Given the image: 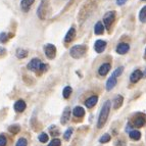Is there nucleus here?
Masks as SVG:
<instances>
[{
	"mask_svg": "<svg viewBox=\"0 0 146 146\" xmlns=\"http://www.w3.org/2000/svg\"><path fill=\"white\" fill-rule=\"evenodd\" d=\"M38 139H39V141L42 142V143H46L48 141V135L46 133H41L39 135V137H38Z\"/></svg>",
	"mask_w": 146,
	"mask_h": 146,
	"instance_id": "28",
	"label": "nucleus"
},
{
	"mask_svg": "<svg viewBox=\"0 0 146 146\" xmlns=\"http://www.w3.org/2000/svg\"><path fill=\"white\" fill-rule=\"evenodd\" d=\"M5 52H6V50L4 48H2V47H0V55H3Z\"/></svg>",
	"mask_w": 146,
	"mask_h": 146,
	"instance_id": "35",
	"label": "nucleus"
},
{
	"mask_svg": "<svg viewBox=\"0 0 146 146\" xmlns=\"http://www.w3.org/2000/svg\"><path fill=\"white\" fill-rule=\"evenodd\" d=\"M144 1H145V0H144Z\"/></svg>",
	"mask_w": 146,
	"mask_h": 146,
	"instance_id": "37",
	"label": "nucleus"
},
{
	"mask_svg": "<svg viewBox=\"0 0 146 146\" xmlns=\"http://www.w3.org/2000/svg\"><path fill=\"white\" fill-rule=\"evenodd\" d=\"M98 101V97L96 96V95H94V96H91V97H89L87 100L85 101V105L88 107V108H92L93 106H95V104L97 103Z\"/></svg>",
	"mask_w": 146,
	"mask_h": 146,
	"instance_id": "14",
	"label": "nucleus"
},
{
	"mask_svg": "<svg viewBox=\"0 0 146 146\" xmlns=\"http://www.w3.org/2000/svg\"><path fill=\"white\" fill-rule=\"evenodd\" d=\"M41 60L39 58H33L28 63V70L32 72H39L40 66H41Z\"/></svg>",
	"mask_w": 146,
	"mask_h": 146,
	"instance_id": "6",
	"label": "nucleus"
},
{
	"mask_svg": "<svg viewBox=\"0 0 146 146\" xmlns=\"http://www.w3.org/2000/svg\"><path fill=\"white\" fill-rule=\"evenodd\" d=\"M115 20V11H108L104 15L103 17V23H104L105 27L107 30L110 29V26L112 25L113 21Z\"/></svg>",
	"mask_w": 146,
	"mask_h": 146,
	"instance_id": "4",
	"label": "nucleus"
},
{
	"mask_svg": "<svg viewBox=\"0 0 146 146\" xmlns=\"http://www.w3.org/2000/svg\"><path fill=\"white\" fill-rule=\"evenodd\" d=\"M142 77H143L142 72L140 71V70H135V71L131 74V76H130V81H131L132 83H137Z\"/></svg>",
	"mask_w": 146,
	"mask_h": 146,
	"instance_id": "8",
	"label": "nucleus"
},
{
	"mask_svg": "<svg viewBox=\"0 0 146 146\" xmlns=\"http://www.w3.org/2000/svg\"><path fill=\"white\" fill-rule=\"evenodd\" d=\"M71 117V108L70 107H66V110H63L62 115H61V119L60 123L62 125H66L68 122V119Z\"/></svg>",
	"mask_w": 146,
	"mask_h": 146,
	"instance_id": "10",
	"label": "nucleus"
},
{
	"mask_svg": "<svg viewBox=\"0 0 146 146\" xmlns=\"http://www.w3.org/2000/svg\"><path fill=\"white\" fill-rule=\"evenodd\" d=\"M8 131H9L11 134H17V133L21 131V127L19 126V125H12V126L8 127Z\"/></svg>",
	"mask_w": 146,
	"mask_h": 146,
	"instance_id": "24",
	"label": "nucleus"
},
{
	"mask_svg": "<svg viewBox=\"0 0 146 146\" xmlns=\"http://www.w3.org/2000/svg\"><path fill=\"white\" fill-rule=\"evenodd\" d=\"M117 85V78L111 76L106 82V90L107 91H110L111 89H113V87Z\"/></svg>",
	"mask_w": 146,
	"mask_h": 146,
	"instance_id": "16",
	"label": "nucleus"
},
{
	"mask_svg": "<svg viewBox=\"0 0 146 146\" xmlns=\"http://www.w3.org/2000/svg\"><path fill=\"white\" fill-rule=\"evenodd\" d=\"M143 76H144V77H146V70H145V72H144V74H143Z\"/></svg>",
	"mask_w": 146,
	"mask_h": 146,
	"instance_id": "36",
	"label": "nucleus"
},
{
	"mask_svg": "<svg viewBox=\"0 0 146 146\" xmlns=\"http://www.w3.org/2000/svg\"><path fill=\"white\" fill-rule=\"evenodd\" d=\"M72 134H73V129H72V128H68V129L64 132V134H63V138L66 139V141H68V140L71 139Z\"/></svg>",
	"mask_w": 146,
	"mask_h": 146,
	"instance_id": "27",
	"label": "nucleus"
},
{
	"mask_svg": "<svg viewBox=\"0 0 146 146\" xmlns=\"http://www.w3.org/2000/svg\"><path fill=\"white\" fill-rule=\"evenodd\" d=\"M126 2H127V0H117V5H124Z\"/></svg>",
	"mask_w": 146,
	"mask_h": 146,
	"instance_id": "34",
	"label": "nucleus"
},
{
	"mask_svg": "<svg viewBox=\"0 0 146 146\" xmlns=\"http://www.w3.org/2000/svg\"><path fill=\"white\" fill-rule=\"evenodd\" d=\"M7 143V139L4 135H0V146H6Z\"/></svg>",
	"mask_w": 146,
	"mask_h": 146,
	"instance_id": "33",
	"label": "nucleus"
},
{
	"mask_svg": "<svg viewBox=\"0 0 146 146\" xmlns=\"http://www.w3.org/2000/svg\"><path fill=\"white\" fill-rule=\"evenodd\" d=\"M110 68H111L110 63H108V62L103 63V64H101V66H100V68H98V74H99L100 76L104 77V76H106L107 73L110 71Z\"/></svg>",
	"mask_w": 146,
	"mask_h": 146,
	"instance_id": "9",
	"label": "nucleus"
},
{
	"mask_svg": "<svg viewBox=\"0 0 146 146\" xmlns=\"http://www.w3.org/2000/svg\"><path fill=\"white\" fill-rule=\"evenodd\" d=\"M123 102H124V97H123L122 95L115 96V99H113V108L115 110H119V107L123 105Z\"/></svg>",
	"mask_w": 146,
	"mask_h": 146,
	"instance_id": "15",
	"label": "nucleus"
},
{
	"mask_svg": "<svg viewBox=\"0 0 146 146\" xmlns=\"http://www.w3.org/2000/svg\"><path fill=\"white\" fill-rule=\"evenodd\" d=\"M35 0H22L21 2V7L24 11H28L30 9V6H31L33 3H34Z\"/></svg>",
	"mask_w": 146,
	"mask_h": 146,
	"instance_id": "18",
	"label": "nucleus"
},
{
	"mask_svg": "<svg viewBox=\"0 0 146 146\" xmlns=\"http://www.w3.org/2000/svg\"><path fill=\"white\" fill-rule=\"evenodd\" d=\"M94 32L96 35H101L103 34V32H104V26L102 25L101 22H97L96 25H95V28H94Z\"/></svg>",
	"mask_w": 146,
	"mask_h": 146,
	"instance_id": "19",
	"label": "nucleus"
},
{
	"mask_svg": "<svg viewBox=\"0 0 146 146\" xmlns=\"http://www.w3.org/2000/svg\"><path fill=\"white\" fill-rule=\"evenodd\" d=\"M139 20L142 23L146 22V5L140 10V12H139Z\"/></svg>",
	"mask_w": 146,
	"mask_h": 146,
	"instance_id": "23",
	"label": "nucleus"
},
{
	"mask_svg": "<svg viewBox=\"0 0 146 146\" xmlns=\"http://www.w3.org/2000/svg\"><path fill=\"white\" fill-rule=\"evenodd\" d=\"M87 52V46L86 45H75L71 48L70 50V54L73 58H81V57H83L84 55L86 54Z\"/></svg>",
	"mask_w": 146,
	"mask_h": 146,
	"instance_id": "2",
	"label": "nucleus"
},
{
	"mask_svg": "<svg viewBox=\"0 0 146 146\" xmlns=\"http://www.w3.org/2000/svg\"><path fill=\"white\" fill-rule=\"evenodd\" d=\"M129 135H130V138H131L132 140H135V141H138L139 139L141 138V133L139 131H137V130L131 131L129 133Z\"/></svg>",
	"mask_w": 146,
	"mask_h": 146,
	"instance_id": "20",
	"label": "nucleus"
},
{
	"mask_svg": "<svg viewBox=\"0 0 146 146\" xmlns=\"http://www.w3.org/2000/svg\"><path fill=\"white\" fill-rule=\"evenodd\" d=\"M15 146H28V141L27 139L25 138H20L19 139V141L17 142V145Z\"/></svg>",
	"mask_w": 146,
	"mask_h": 146,
	"instance_id": "30",
	"label": "nucleus"
},
{
	"mask_svg": "<svg viewBox=\"0 0 146 146\" xmlns=\"http://www.w3.org/2000/svg\"><path fill=\"white\" fill-rule=\"evenodd\" d=\"M28 56V51L27 50H25V49H17V58H26Z\"/></svg>",
	"mask_w": 146,
	"mask_h": 146,
	"instance_id": "21",
	"label": "nucleus"
},
{
	"mask_svg": "<svg viewBox=\"0 0 146 146\" xmlns=\"http://www.w3.org/2000/svg\"><path fill=\"white\" fill-rule=\"evenodd\" d=\"M13 107H15V110L17 112H23L25 110H26V107H27V104H26V102H25L24 100H17V102L15 103V105H13Z\"/></svg>",
	"mask_w": 146,
	"mask_h": 146,
	"instance_id": "11",
	"label": "nucleus"
},
{
	"mask_svg": "<svg viewBox=\"0 0 146 146\" xmlns=\"http://www.w3.org/2000/svg\"><path fill=\"white\" fill-rule=\"evenodd\" d=\"M130 45L128 43H119L117 46V52L119 54H126L129 51Z\"/></svg>",
	"mask_w": 146,
	"mask_h": 146,
	"instance_id": "12",
	"label": "nucleus"
},
{
	"mask_svg": "<svg viewBox=\"0 0 146 146\" xmlns=\"http://www.w3.org/2000/svg\"><path fill=\"white\" fill-rule=\"evenodd\" d=\"M106 47V42L104 40H97L94 44V49L97 53H102Z\"/></svg>",
	"mask_w": 146,
	"mask_h": 146,
	"instance_id": "7",
	"label": "nucleus"
},
{
	"mask_svg": "<svg viewBox=\"0 0 146 146\" xmlns=\"http://www.w3.org/2000/svg\"><path fill=\"white\" fill-rule=\"evenodd\" d=\"M73 115L76 117H83L85 115V110L81 106H76L73 110Z\"/></svg>",
	"mask_w": 146,
	"mask_h": 146,
	"instance_id": "17",
	"label": "nucleus"
},
{
	"mask_svg": "<svg viewBox=\"0 0 146 146\" xmlns=\"http://www.w3.org/2000/svg\"><path fill=\"white\" fill-rule=\"evenodd\" d=\"M75 36H76L75 28H71V29L68 31V33H66V37H64V42H66V43H70V42H72L74 40V38H75Z\"/></svg>",
	"mask_w": 146,
	"mask_h": 146,
	"instance_id": "13",
	"label": "nucleus"
},
{
	"mask_svg": "<svg viewBox=\"0 0 146 146\" xmlns=\"http://www.w3.org/2000/svg\"><path fill=\"white\" fill-rule=\"evenodd\" d=\"M44 52H45V55L49 59H53L56 54V47L54 46L53 44H46L44 46Z\"/></svg>",
	"mask_w": 146,
	"mask_h": 146,
	"instance_id": "5",
	"label": "nucleus"
},
{
	"mask_svg": "<svg viewBox=\"0 0 146 146\" xmlns=\"http://www.w3.org/2000/svg\"><path fill=\"white\" fill-rule=\"evenodd\" d=\"M8 36L6 33H0V43H5L7 42Z\"/></svg>",
	"mask_w": 146,
	"mask_h": 146,
	"instance_id": "31",
	"label": "nucleus"
},
{
	"mask_svg": "<svg viewBox=\"0 0 146 146\" xmlns=\"http://www.w3.org/2000/svg\"><path fill=\"white\" fill-rule=\"evenodd\" d=\"M43 6H44V3L42 2L41 4H40L39 8H38V10H37V15H38V17H39L40 19H44V17H45V15L43 13V11H44Z\"/></svg>",
	"mask_w": 146,
	"mask_h": 146,
	"instance_id": "26",
	"label": "nucleus"
},
{
	"mask_svg": "<svg viewBox=\"0 0 146 146\" xmlns=\"http://www.w3.org/2000/svg\"><path fill=\"white\" fill-rule=\"evenodd\" d=\"M132 125L135 127V128H142L146 125V115L144 113H136V115L133 117L132 119Z\"/></svg>",
	"mask_w": 146,
	"mask_h": 146,
	"instance_id": "3",
	"label": "nucleus"
},
{
	"mask_svg": "<svg viewBox=\"0 0 146 146\" xmlns=\"http://www.w3.org/2000/svg\"><path fill=\"white\" fill-rule=\"evenodd\" d=\"M72 92H73V89H72L70 86H66V87H64V89H63L62 91V96L63 98H66V99H68L70 96H71Z\"/></svg>",
	"mask_w": 146,
	"mask_h": 146,
	"instance_id": "22",
	"label": "nucleus"
},
{
	"mask_svg": "<svg viewBox=\"0 0 146 146\" xmlns=\"http://www.w3.org/2000/svg\"><path fill=\"white\" fill-rule=\"evenodd\" d=\"M123 71H124V68H123V66H119V68H117V70H115V71L113 72V73H112V75H111V76H113V77H115V78H117L119 76L122 75Z\"/></svg>",
	"mask_w": 146,
	"mask_h": 146,
	"instance_id": "29",
	"label": "nucleus"
},
{
	"mask_svg": "<svg viewBox=\"0 0 146 146\" xmlns=\"http://www.w3.org/2000/svg\"><path fill=\"white\" fill-rule=\"evenodd\" d=\"M110 139H111V137L110 134H104L99 138V142L100 143H107L110 141Z\"/></svg>",
	"mask_w": 146,
	"mask_h": 146,
	"instance_id": "25",
	"label": "nucleus"
},
{
	"mask_svg": "<svg viewBox=\"0 0 146 146\" xmlns=\"http://www.w3.org/2000/svg\"><path fill=\"white\" fill-rule=\"evenodd\" d=\"M110 101L107 100V101H105L103 103L102 107H101V110H100L99 117H98V122H97L98 129L103 128V126L105 125L107 119H108V115H110Z\"/></svg>",
	"mask_w": 146,
	"mask_h": 146,
	"instance_id": "1",
	"label": "nucleus"
},
{
	"mask_svg": "<svg viewBox=\"0 0 146 146\" xmlns=\"http://www.w3.org/2000/svg\"><path fill=\"white\" fill-rule=\"evenodd\" d=\"M60 144H61L60 140H59V139H57V138H55L48 144V146H60Z\"/></svg>",
	"mask_w": 146,
	"mask_h": 146,
	"instance_id": "32",
	"label": "nucleus"
}]
</instances>
